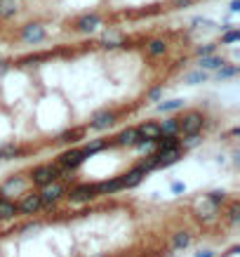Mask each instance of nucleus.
Listing matches in <instances>:
<instances>
[{
  "mask_svg": "<svg viewBox=\"0 0 240 257\" xmlns=\"http://www.w3.org/2000/svg\"><path fill=\"white\" fill-rule=\"evenodd\" d=\"M82 135H85V130H82V128H76V130H66L64 135H59V139H57V142H61V144H71V142H78Z\"/></svg>",
  "mask_w": 240,
  "mask_h": 257,
  "instance_id": "obj_21",
  "label": "nucleus"
},
{
  "mask_svg": "<svg viewBox=\"0 0 240 257\" xmlns=\"http://www.w3.org/2000/svg\"><path fill=\"white\" fill-rule=\"evenodd\" d=\"M116 118H118L116 111H97L92 116V121H90V128L92 130H106L116 123Z\"/></svg>",
  "mask_w": 240,
  "mask_h": 257,
  "instance_id": "obj_6",
  "label": "nucleus"
},
{
  "mask_svg": "<svg viewBox=\"0 0 240 257\" xmlns=\"http://www.w3.org/2000/svg\"><path fill=\"white\" fill-rule=\"evenodd\" d=\"M233 76H238V66H233V64H224V66L217 68L219 81H226V78H233Z\"/></svg>",
  "mask_w": 240,
  "mask_h": 257,
  "instance_id": "obj_24",
  "label": "nucleus"
},
{
  "mask_svg": "<svg viewBox=\"0 0 240 257\" xmlns=\"http://www.w3.org/2000/svg\"><path fill=\"white\" fill-rule=\"evenodd\" d=\"M181 107H184V99H170V102H160L158 111L167 113V111H179Z\"/></svg>",
  "mask_w": 240,
  "mask_h": 257,
  "instance_id": "obj_25",
  "label": "nucleus"
},
{
  "mask_svg": "<svg viewBox=\"0 0 240 257\" xmlns=\"http://www.w3.org/2000/svg\"><path fill=\"white\" fill-rule=\"evenodd\" d=\"M207 201H210V203H214L217 208H219L221 203H226V191H212V193L207 196Z\"/></svg>",
  "mask_w": 240,
  "mask_h": 257,
  "instance_id": "obj_28",
  "label": "nucleus"
},
{
  "mask_svg": "<svg viewBox=\"0 0 240 257\" xmlns=\"http://www.w3.org/2000/svg\"><path fill=\"white\" fill-rule=\"evenodd\" d=\"M17 0H0V17L2 19H10V17H14L17 14Z\"/></svg>",
  "mask_w": 240,
  "mask_h": 257,
  "instance_id": "obj_19",
  "label": "nucleus"
},
{
  "mask_svg": "<svg viewBox=\"0 0 240 257\" xmlns=\"http://www.w3.org/2000/svg\"><path fill=\"white\" fill-rule=\"evenodd\" d=\"M160 97H162V87H153V90L148 92V99H151V102H158Z\"/></svg>",
  "mask_w": 240,
  "mask_h": 257,
  "instance_id": "obj_32",
  "label": "nucleus"
},
{
  "mask_svg": "<svg viewBox=\"0 0 240 257\" xmlns=\"http://www.w3.org/2000/svg\"><path fill=\"white\" fill-rule=\"evenodd\" d=\"M66 193V189H64V184H59L57 179L54 182H50V184H45L42 187V193H40V198H42V205H47V208H52L61 196Z\"/></svg>",
  "mask_w": 240,
  "mask_h": 257,
  "instance_id": "obj_3",
  "label": "nucleus"
},
{
  "mask_svg": "<svg viewBox=\"0 0 240 257\" xmlns=\"http://www.w3.org/2000/svg\"><path fill=\"white\" fill-rule=\"evenodd\" d=\"M188 243H191V234L188 231H177L172 236L174 250H184V248H188Z\"/></svg>",
  "mask_w": 240,
  "mask_h": 257,
  "instance_id": "obj_18",
  "label": "nucleus"
},
{
  "mask_svg": "<svg viewBox=\"0 0 240 257\" xmlns=\"http://www.w3.org/2000/svg\"><path fill=\"white\" fill-rule=\"evenodd\" d=\"M94 257H106V255H94Z\"/></svg>",
  "mask_w": 240,
  "mask_h": 257,
  "instance_id": "obj_39",
  "label": "nucleus"
},
{
  "mask_svg": "<svg viewBox=\"0 0 240 257\" xmlns=\"http://www.w3.org/2000/svg\"><path fill=\"white\" fill-rule=\"evenodd\" d=\"M120 189H122V179H120V177L97 184V193H99V196H101V193H116V191H120Z\"/></svg>",
  "mask_w": 240,
  "mask_h": 257,
  "instance_id": "obj_13",
  "label": "nucleus"
},
{
  "mask_svg": "<svg viewBox=\"0 0 240 257\" xmlns=\"http://www.w3.org/2000/svg\"><path fill=\"white\" fill-rule=\"evenodd\" d=\"M228 217H231V222H233V224H236V222L240 219V205H238V203L231 205V210H228Z\"/></svg>",
  "mask_w": 240,
  "mask_h": 257,
  "instance_id": "obj_30",
  "label": "nucleus"
},
{
  "mask_svg": "<svg viewBox=\"0 0 240 257\" xmlns=\"http://www.w3.org/2000/svg\"><path fill=\"white\" fill-rule=\"evenodd\" d=\"M137 139H139L137 128H127V130H122V132L118 135V144H122V147H132Z\"/></svg>",
  "mask_w": 240,
  "mask_h": 257,
  "instance_id": "obj_17",
  "label": "nucleus"
},
{
  "mask_svg": "<svg viewBox=\"0 0 240 257\" xmlns=\"http://www.w3.org/2000/svg\"><path fill=\"white\" fill-rule=\"evenodd\" d=\"M226 62L221 59V57H217V54H207V57H200V68H205V71H212V68H219L224 66Z\"/></svg>",
  "mask_w": 240,
  "mask_h": 257,
  "instance_id": "obj_16",
  "label": "nucleus"
},
{
  "mask_svg": "<svg viewBox=\"0 0 240 257\" xmlns=\"http://www.w3.org/2000/svg\"><path fill=\"white\" fill-rule=\"evenodd\" d=\"M236 41H240V31H238V28L228 31L226 36H224V43H226V45H231V43H236Z\"/></svg>",
  "mask_w": 240,
  "mask_h": 257,
  "instance_id": "obj_29",
  "label": "nucleus"
},
{
  "mask_svg": "<svg viewBox=\"0 0 240 257\" xmlns=\"http://www.w3.org/2000/svg\"><path fill=\"white\" fill-rule=\"evenodd\" d=\"M184 189H186V187H184L181 182H174V184H172V191H174V193H181Z\"/></svg>",
  "mask_w": 240,
  "mask_h": 257,
  "instance_id": "obj_35",
  "label": "nucleus"
},
{
  "mask_svg": "<svg viewBox=\"0 0 240 257\" xmlns=\"http://www.w3.org/2000/svg\"><path fill=\"white\" fill-rule=\"evenodd\" d=\"M196 257H214L212 250H200V253H196Z\"/></svg>",
  "mask_w": 240,
  "mask_h": 257,
  "instance_id": "obj_37",
  "label": "nucleus"
},
{
  "mask_svg": "<svg viewBox=\"0 0 240 257\" xmlns=\"http://www.w3.org/2000/svg\"><path fill=\"white\" fill-rule=\"evenodd\" d=\"M174 7H188V5H193V0H172Z\"/></svg>",
  "mask_w": 240,
  "mask_h": 257,
  "instance_id": "obj_34",
  "label": "nucleus"
},
{
  "mask_svg": "<svg viewBox=\"0 0 240 257\" xmlns=\"http://www.w3.org/2000/svg\"><path fill=\"white\" fill-rule=\"evenodd\" d=\"M146 52L151 57H162V54L167 52V43L162 41V38H151L146 43Z\"/></svg>",
  "mask_w": 240,
  "mask_h": 257,
  "instance_id": "obj_14",
  "label": "nucleus"
},
{
  "mask_svg": "<svg viewBox=\"0 0 240 257\" xmlns=\"http://www.w3.org/2000/svg\"><path fill=\"white\" fill-rule=\"evenodd\" d=\"M82 163H85V153H82V149H71V151H66V153L59 156V165H61L64 170H76V168L82 165Z\"/></svg>",
  "mask_w": 240,
  "mask_h": 257,
  "instance_id": "obj_5",
  "label": "nucleus"
},
{
  "mask_svg": "<svg viewBox=\"0 0 240 257\" xmlns=\"http://www.w3.org/2000/svg\"><path fill=\"white\" fill-rule=\"evenodd\" d=\"M7 71H10V64L7 62H0V76H5Z\"/></svg>",
  "mask_w": 240,
  "mask_h": 257,
  "instance_id": "obj_36",
  "label": "nucleus"
},
{
  "mask_svg": "<svg viewBox=\"0 0 240 257\" xmlns=\"http://www.w3.org/2000/svg\"><path fill=\"white\" fill-rule=\"evenodd\" d=\"M24 215H36L40 208H42V198H40V193H26L24 196V201L17 205Z\"/></svg>",
  "mask_w": 240,
  "mask_h": 257,
  "instance_id": "obj_8",
  "label": "nucleus"
},
{
  "mask_svg": "<svg viewBox=\"0 0 240 257\" xmlns=\"http://www.w3.org/2000/svg\"><path fill=\"white\" fill-rule=\"evenodd\" d=\"M184 81L188 83V85H198V83H205L207 81V73L200 68V71H191V73H186V78Z\"/></svg>",
  "mask_w": 240,
  "mask_h": 257,
  "instance_id": "obj_27",
  "label": "nucleus"
},
{
  "mask_svg": "<svg viewBox=\"0 0 240 257\" xmlns=\"http://www.w3.org/2000/svg\"><path fill=\"white\" fill-rule=\"evenodd\" d=\"M139 168H141L144 172H151V170H156V168H158V153H148L146 158L139 163Z\"/></svg>",
  "mask_w": 240,
  "mask_h": 257,
  "instance_id": "obj_26",
  "label": "nucleus"
},
{
  "mask_svg": "<svg viewBox=\"0 0 240 257\" xmlns=\"http://www.w3.org/2000/svg\"><path fill=\"white\" fill-rule=\"evenodd\" d=\"M202 113L198 111H188L184 113V118H179V135H198L202 130Z\"/></svg>",
  "mask_w": 240,
  "mask_h": 257,
  "instance_id": "obj_1",
  "label": "nucleus"
},
{
  "mask_svg": "<svg viewBox=\"0 0 240 257\" xmlns=\"http://www.w3.org/2000/svg\"><path fill=\"white\" fill-rule=\"evenodd\" d=\"M54 179H59V170H57L54 165H38V168H33V172H31V182H33L36 187H45V184H50Z\"/></svg>",
  "mask_w": 240,
  "mask_h": 257,
  "instance_id": "obj_2",
  "label": "nucleus"
},
{
  "mask_svg": "<svg viewBox=\"0 0 240 257\" xmlns=\"http://www.w3.org/2000/svg\"><path fill=\"white\" fill-rule=\"evenodd\" d=\"M24 149H19V147H14V144H5V147H0V158L2 161H10L14 156H21Z\"/></svg>",
  "mask_w": 240,
  "mask_h": 257,
  "instance_id": "obj_22",
  "label": "nucleus"
},
{
  "mask_svg": "<svg viewBox=\"0 0 240 257\" xmlns=\"http://www.w3.org/2000/svg\"><path fill=\"white\" fill-rule=\"evenodd\" d=\"M17 213H19L17 203L7 201V198H0V219H14Z\"/></svg>",
  "mask_w": 240,
  "mask_h": 257,
  "instance_id": "obj_15",
  "label": "nucleus"
},
{
  "mask_svg": "<svg viewBox=\"0 0 240 257\" xmlns=\"http://www.w3.org/2000/svg\"><path fill=\"white\" fill-rule=\"evenodd\" d=\"M158 153V168H167L181 158V149H170V151H156Z\"/></svg>",
  "mask_w": 240,
  "mask_h": 257,
  "instance_id": "obj_11",
  "label": "nucleus"
},
{
  "mask_svg": "<svg viewBox=\"0 0 240 257\" xmlns=\"http://www.w3.org/2000/svg\"><path fill=\"white\" fill-rule=\"evenodd\" d=\"M146 177V172L137 165V168H132L127 175H122L120 179H122V189H132V187H137V184H141V179Z\"/></svg>",
  "mask_w": 240,
  "mask_h": 257,
  "instance_id": "obj_10",
  "label": "nucleus"
},
{
  "mask_svg": "<svg viewBox=\"0 0 240 257\" xmlns=\"http://www.w3.org/2000/svg\"><path fill=\"white\" fill-rule=\"evenodd\" d=\"M160 135H179V118H170L160 125Z\"/></svg>",
  "mask_w": 240,
  "mask_h": 257,
  "instance_id": "obj_23",
  "label": "nucleus"
},
{
  "mask_svg": "<svg viewBox=\"0 0 240 257\" xmlns=\"http://www.w3.org/2000/svg\"><path fill=\"white\" fill-rule=\"evenodd\" d=\"M217 45H205V47H198V57H207V54H214Z\"/></svg>",
  "mask_w": 240,
  "mask_h": 257,
  "instance_id": "obj_31",
  "label": "nucleus"
},
{
  "mask_svg": "<svg viewBox=\"0 0 240 257\" xmlns=\"http://www.w3.org/2000/svg\"><path fill=\"white\" fill-rule=\"evenodd\" d=\"M106 149V142L104 139H94V142H90L85 149H82V153H85V158H92L94 153H99V151Z\"/></svg>",
  "mask_w": 240,
  "mask_h": 257,
  "instance_id": "obj_20",
  "label": "nucleus"
},
{
  "mask_svg": "<svg viewBox=\"0 0 240 257\" xmlns=\"http://www.w3.org/2000/svg\"><path fill=\"white\" fill-rule=\"evenodd\" d=\"M94 196H99L97 193V184H78V187H73L68 191V198L73 203H87V201H92Z\"/></svg>",
  "mask_w": 240,
  "mask_h": 257,
  "instance_id": "obj_4",
  "label": "nucleus"
},
{
  "mask_svg": "<svg viewBox=\"0 0 240 257\" xmlns=\"http://www.w3.org/2000/svg\"><path fill=\"white\" fill-rule=\"evenodd\" d=\"M231 12H240V0H233V2H231Z\"/></svg>",
  "mask_w": 240,
  "mask_h": 257,
  "instance_id": "obj_38",
  "label": "nucleus"
},
{
  "mask_svg": "<svg viewBox=\"0 0 240 257\" xmlns=\"http://www.w3.org/2000/svg\"><path fill=\"white\" fill-rule=\"evenodd\" d=\"M99 24H101V17H99V14H85V17H80L78 19L76 31H80V33H92Z\"/></svg>",
  "mask_w": 240,
  "mask_h": 257,
  "instance_id": "obj_9",
  "label": "nucleus"
},
{
  "mask_svg": "<svg viewBox=\"0 0 240 257\" xmlns=\"http://www.w3.org/2000/svg\"><path fill=\"white\" fill-rule=\"evenodd\" d=\"M198 144V135H186V142H184V147H196Z\"/></svg>",
  "mask_w": 240,
  "mask_h": 257,
  "instance_id": "obj_33",
  "label": "nucleus"
},
{
  "mask_svg": "<svg viewBox=\"0 0 240 257\" xmlns=\"http://www.w3.org/2000/svg\"><path fill=\"white\" fill-rule=\"evenodd\" d=\"M137 132L141 137H146V139H151V142H156V139H160V125L158 123H141L139 128H137Z\"/></svg>",
  "mask_w": 240,
  "mask_h": 257,
  "instance_id": "obj_12",
  "label": "nucleus"
},
{
  "mask_svg": "<svg viewBox=\"0 0 240 257\" xmlns=\"http://www.w3.org/2000/svg\"><path fill=\"white\" fill-rule=\"evenodd\" d=\"M45 26H40V24H28V26H24V31H21V38H24V43H28V45H36V43H42L45 41Z\"/></svg>",
  "mask_w": 240,
  "mask_h": 257,
  "instance_id": "obj_7",
  "label": "nucleus"
}]
</instances>
